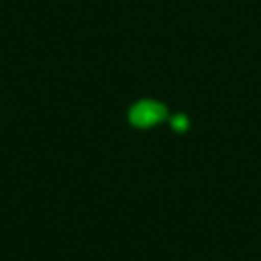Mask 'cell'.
Returning <instances> with one entry per match:
<instances>
[{"label":"cell","instance_id":"6da1fadb","mask_svg":"<svg viewBox=\"0 0 261 261\" xmlns=\"http://www.w3.org/2000/svg\"><path fill=\"white\" fill-rule=\"evenodd\" d=\"M167 118V106L163 102L143 98L128 108V122L137 128H151Z\"/></svg>","mask_w":261,"mask_h":261},{"label":"cell","instance_id":"7a4b0ae2","mask_svg":"<svg viewBox=\"0 0 261 261\" xmlns=\"http://www.w3.org/2000/svg\"><path fill=\"white\" fill-rule=\"evenodd\" d=\"M169 124H171V128H173L175 133H186L188 126H190V120H188L186 114H175V116L169 118Z\"/></svg>","mask_w":261,"mask_h":261}]
</instances>
